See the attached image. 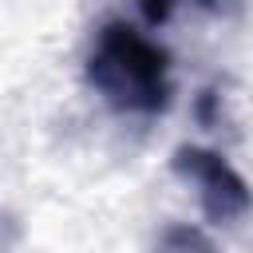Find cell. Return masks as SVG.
Masks as SVG:
<instances>
[{
  "label": "cell",
  "mask_w": 253,
  "mask_h": 253,
  "mask_svg": "<svg viewBox=\"0 0 253 253\" xmlns=\"http://www.w3.org/2000/svg\"><path fill=\"white\" fill-rule=\"evenodd\" d=\"M83 71L91 91L119 115L154 119L170 107V51L126 20H107L95 32Z\"/></svg>",
  "instance_id": "obj_1"
},
{
  "label": "cell",
  "mask_w": 253,
  "mask_h": 253,
  "mask_svg": "<svg viewBox=\"0 0 253 253\" xmlns=\"http://www.w3.org/2000/svg\"><path fill=\"white\" fill-rule=\"evenodd\" d=\"M170 170L198 190L202 213L210 221H217V225H229V221H237V217H245L253 210L249 182L210 146H194V142L178 146L170 154Z\"/></svg>",
  "instance_id": "obj_2"
},
{
  "label": "cell",
  "mask_w": 253,
  "mask_h": 253,
  "mask_svg": "<svg viewBox=\"0 0 253 253\" xmlns=\"http://www.w3.org/2000/svg\"><path fill=\"white\" fill-rule=\"evenodd\" d=\"M146 253H221V249L213 245V237L206 229L186 225V221H170L158 229V237Z\"/></svg>",
  "instance_id": "obj_3"
},
{
  "label": "cell",
  "mask_w": 253,
  "mask_h": 253,
  "mask_svg": "<svg viewBox=\"0 0 253 253\" xmlns=\"http://www.w3.org/2000/svg\"><path fill=\"white\" fill-rule=\"evenodd\" d=\"M178 4H194V8H206V12H221V8H233L237 0H138V12L150 28H162Z\"/></svg>",
  "instance_id": "obj_4"
}]
</instances>
